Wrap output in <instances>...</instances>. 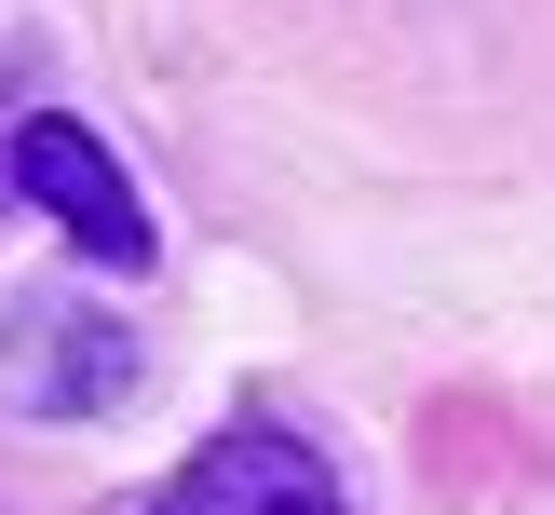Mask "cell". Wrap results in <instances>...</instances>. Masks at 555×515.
I'll use <instances>...</instances> for the list:
<instances>
[{"mask_svg": "<svg viewBox=\"0 0 555 515\" xmlns=\"http://www.w3.org/2000/svg\"><path fill=\"white\" fill-rule=\"evenodd\" d=\"M135 379H150V339L108 298H81V285L14 298V325H0V407L14 421H108Z\"/></svg>", "mask_w": 555, "mask_h": 515, "instance_id": "1", "label": "cell"}, {"mask_svg": "<svg viewBox=\"0 0 555 515\" xmlns=\"http://www.w3.org/2000/svg\"><path fill=\"white\" fill-rule=\"evenodd\" d=\"M150 515H352V488H339V461H325L312 434L231 421V434H204V448L163 475Z\"/></svg>", "mask_w": 555, "mask_h": 515, "instance_id": "2", "label": "cell"}, {"mask_svg": "<svg viewBox=\"0 0 555 515\" xmlns=\"http://www.w3.org/2000/svg\"><path fill=\"white\" fill-rule=\"evenodd\" d=\"M14 190H27V204H41L54 231L81 244V258L150 271V217H135V177H122V163H108L81 123H54V108H41V123H14Z\"/></svg>", "mask_w": 555, "mask_h": 515, "instance_id": "3", "label": "cell"}]
</instances>
